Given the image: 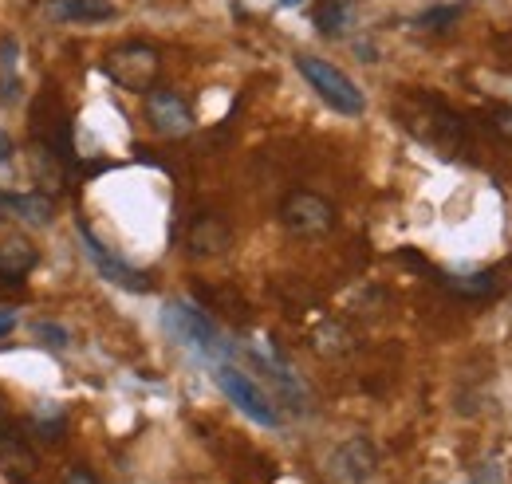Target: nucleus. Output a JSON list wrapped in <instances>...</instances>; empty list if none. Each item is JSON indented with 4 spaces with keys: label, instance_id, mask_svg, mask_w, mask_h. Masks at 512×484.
<instances>
[{
    "label": "nucleus",
    "instance_id": "nucleus-1",
    "mask_svg": "<svg viewBox=\"0 0 512 484\" xmlns=\"http://www.w3.org/2000/svg\"><path fill=\"white\" fill-rule=\"evenodd\" d=\"M162 323H166V331H170L190 355H197V359H205V363H213V366L225 363V355H229L225 335H221L217 323H213L205 311H197L193 303H186V300L166 303Z\"/></svg>",
    "mask_w": 512,
    "mask_h": 484
},
{
    "label": "nucleus",
    "instance_id": "nucleus-2",
    "mask_svg": "<svg viewBox=\"0 0 512 484\" xmlns=\"http://www.w3.org/2000/svg\"><path fill=\"white\" fill-rule=\"evenodd\" d=\"M296 67H300V75L312 83V91L320 95L331 111H339V115H347V119H355V115L367 111L363 91H359L335 63L320 60V56H296Z\"/></svg>",
    "mask_w": 512,
    "mask_h": 484
},
{
    "label": "nucleus",
    "instance_id": "nucleus-3",
    "mask_svg": "<svg viewBox=\"0 0 512 484\" xmlns=\"http://www.w3.org/2000/svg\"><path fill=\"white\" fill-rule=\"evenodd\" d=\"M213 374H217V386H221V394L249 418V422L264 425V429H280V410H276V402L256 386L253 374H245V370H237V366L229 363H217L213 366Z\"/></svg>",
    "mask_w": 512,
    "mask_h": 484
},
{
    "label": "nucleus",
    "instance_id": "nucleus-4",
    "mask_svg": "<svg viewBox=\"0 0 512 484\" xmlns=\"http://www.w3.org/2000/svg\"><path fill=\"white\" fill-rule=\"evenodd\" d=\"M162 71V56L150 48V44H123V48H111L107 60H103V75L111 83H119L123 91H154V79Z\"/></svg>",
    "mask_w": 512,
    "mask_h": 484
},
{
    "label": "nucleus",
    "instance_id": "nucleus-5",
    "mask_svg": "<svg viewBox=\"0 0 512 484\" xmlns=\"http://www.w3.org/2000/svg\"><path fill=\"white\" fill-rule=\"evenodd\" d=\"M280 225L296 237H323L335 229V209L312 189H292L280 205Z\"/></svg>",
    "mask_w": 512,
    "mask_h": 484
},
{
    "label": "nucleus",
    "instance_id": "nucleus-6",
    "mask_svg": "<svg viewBox=\"0 0 512 484\" xmlns=\"http://www.w3.org/2000/svg\"><path fill=\"white\" fill-rule=\"evenodd\" d=\"M79 241L87 248V260L95 264V272H99L107 284H115V288H123V292H150V276L138 272V268H130L127 260L115 256L107 244H99V237H95L87 225H79Z\"/></svg>",
    "mask_w": 512,
    "mask_h": 484
},
{
    "label": "nucleus",
    "instance_id": "nucleus-7",
    "mask_svg": "<svg viewBox=\"0 0 512 484\" xmlns=\"http://www.w3.org/2000/svg\"><path fill=\"white\" fill-rule=\"evenodd\" d=\"M32 138L40 146H48L52 154H60L64 162H71V119H67V111L48 91L32 107Z\"/></svg>",
    "mask_w": 512,
    "mask_h": 484
},
{
    "label": "nucleus",
    "instance_id": "nucleus-8",
    "mask_svg": "<svg viewBox=\"0 0 512 484\" xmlns=\"http://www.w3.org/2000/svg\"><path fill=\"white\" fill-rule=\"evenodd\" d=\"M379 469V453L367 437H351L331 453V473L343 484H367Z\"/></svg>",
    "mask_w": 512,
    "mask_h": 484
},
{
    "label": "nucleus",
    "instance_id": "nucleus-9",
    "mask_svg": "<svg viewBox=\"0 0 512 484\" xmlns=\"http://www.w3.org/2000/svg\"><path fill=\"white\" fill-rule=\"evenodd\" d=\"M146 115H150V126L166 138H186L193 130L190 107L174 91H146Z\"/></svg>",
    "mask_w": 512,
    "mask_h": 484
},
{
    "label": "nucleus",
    "instance_id": "nucleus-10",
    "mask_svg": "<svg viewBox=\"0 0 512 484\" xmlns=\"http://www.w3.org/2000/svg\"><path fill=\"white\" fill-rule=\"evenodd\" d=\"M0 213L20 217L24 225H52L56 221V201H52V193H8V189H0Z\"/></svg>",
    "mask_w": 512,
    "mask_h": 484
},
{
    "label": "nucleus",
    "instance_id": "nucleus-11",
    "mask_svg": "<svg viewBox=\"0 0 512 484\" xmlns=\"http://www.w3.org/2000/svg\"><path fill=\"white\" fill-rule=\"evenodd\" d=\"M186 244H190L193 256H221V252L233 244V229L225 225V217L205 213V217H197V221L190 225Z\"/></svg>",
    "mask_w": 512,
    "mask_h": 484
},
{
    "label": "nucleus",
    "instance_id": "nucleus-12",
    "mask_svg": "<svg viewBox=\"0 0 512 484\" xmlns=\"http://www.w3.org/2000/svg\"><path fill=\"white\" fill-rule=\"evenodd\" d=\"M48 12L67 24H103V20L119 16V8L111 0H52Z\"/></svg>",
    "mask_w": 512,
    "mask_h": 484
},
{
    "label": "nucleus",
    "instance_id": "nucleus-13",
    "mask_svg": "<svg viewBox=\"0 0 512 484\" xmlns=\"http://www.w3.org/2000/svg\"><path fill=\"white\" fill-rule=\"evenodd\" d=\"M36 264H40V252L24 241V237H8V241L0 244V280L20 284Z\"/></svg>",
    "mask_w": 512,
    "mask_h": 484
},
{
    "label": "nucleus",
    "instance_id": "nucleus-14",
    "mask_svg": "<svg viewBox=\"0 0 512 484\" xmlns=\"http://www.w3.org/2000/svg\"><path fill=\"white\" fill-rule=\"evenodd\" d=\"M16 60H20V44L12 36L0 40V103L12 107L20 99V75H16Z\"/></svg>",
    "mask_w": 512,
    "mask_h": 484
},
{
    "label": "nucleus",
    "instance_id": "nucleus-15",
    "mask_svg": "<svg viewBox=\"0 0 512 484\" xmlns=\"http://www.w3.org/2000/svg\"><path fill=\"white\" fill-rule=\"evenodd\" d=\"M355 20V0H323L316 8V28L323 36H343Z\"/></svg>",
    "mask_w": 512,
    "mask_h": 484
},
{
    "label": "nucleus",
    "instance_id": "nucleus-16",
    "mask_svg": "<svg viewBox=\"0 0 512 484\" xmlns=\"http://www.w3.org/2000/svg\"><path fill=\"white\" fill-rule=\"evenodd\" d=\"M64 166H67L64 158H60V154H52L48 146H40V142L32 146V174H36V182L44 185L48 193L64 185Z\"/></svg>",
    "mask_w": 512,
    "mask_h": 484
},
{
    "label": "nucleus",
    "instance_id": "nucleus-17",
    "mask_svg": "<svg viewBox=\"0 0 512 484\" xmlns=\"http://www.w3.org/2000/svg\"><path fill=\"white\" fill-rule=\"evenodd\" d=\"M446 288L453 296H465V300H485L497 292V272H477V276H449Z\"/></svg>",
    "mask_w": 512,
    "mask_h": 484
},
{
    "label": "nucleus",
    "instance_id": "nucleus-18",
    "mask_svg": "<svg viewBox=\"0 0 512 484\" xmlns=\"http://www.w3.org/2000/svg\"><path fill=\"white\" fill-rule=\"evenodd\" d=\"M36 429H40L44 437H60V433H64V410H60V406H40Z\"/></svg>",
    "mask_w": 512,
    "mask_h": 484
},
{
    "label": "nucleus",
    "instance_id": "nucleus-19",
    "mask_svg": "<svg viewBox=\"0 0 512 484\" xmlns=\"http://www.w3.org/2000/svg\"><path fill=\"white\" fill-rule=\"evenodd\" d=\"M457 16H461V8H453V4H449V8H430V12H422V16H418V24H422V28H438V32H446Z\"/></svg>",
    "mask_w": 512,
    "mask_h": 484
},
{
    "label": "nucleus",
    "instance_id": "nucleus-20",
    "mask_svg": "<svg viewBox=\"0 0 512 484\" xmlns=\"http://www.w3.org/2000/svg\"><path fill=\"white\" fill-rule=\"evenodd\" d=\"M36 339L40 343H48V347H67V331L60 327V323H36Z\"/></svg>",
    "mask_w": 512,
    "mask_h": 484
},
{
    "label": "nucleus",
    "instance_id": "nucleus-21",
    "mask_svg": "<svg viewBox=\"0 0 512 484\" xmlns=\"http://www.w3.org/2000/svg\"><path fill=\"white\" fill-rule=\"evenodd\" d=\"M473 484H505V477H501L497 465H481V469L473 473Z\"/></svg>",
    "mask_w": 512,
    "mask_h": 484
},
{
    "label": "nucleus",
    "instance_id": "nucleus-22",
    "mask_svg": "<svg viewBox=\"0 0 512 484\" xmlns=\"http://www.w3.org/2000/svg\"><path fill=\"white\" fill-rule=\"evenodd\" d=\"M64 484H95V477H91L87 469H71V473L64 477Z\"/></svg>",
    "mask_w": 512,
    "mask_h": 484
},
{
    "label": "nucleus",
    "instance_id": "nucleus-23",
    "mask_svg": "<svg viewBox=\"0 0 512 484\" xmlns=\"http://www.w3.org/2000/svg\"><path fill=\"white\" fill-rule=\"evenodd\" d=\"M12 331H16V315L12 311H0V339L12 335Z\"/></svg>",
    "mask_w": 512,
    "mask_h": 484
},
{
    "label": "nucleus",
    "instance_id": "nucleus-24",
    "mask_svg": "<svg viewBox=\"0 0 512 484\" xmlns=\"http://www.w3.org/2000/svg\"><path fill=\"white\" fill-rule=\"evenodd\" d=\"M8 158H12V138L0 130V162H8Z\"/></svg>",
    "mask_w": 512,
    "mask_h": 484
},
{
    "label": "nucleus",
    "instance_id": "nucleus-25",
    "mask_svg": "<svg viewBox=\"0 0 512 484\" xmlns=\"http://www.w3.org/2000/svg\"><path fill=\"white\" fill-rule=\"evenodd\" d=\"M8 429H12V418H8V410H4V406H0V437H4V433H8Z\"/></svg>",
    "mask_w": 512,
    "mask_h": 484
},
{
    "label": "nucleus",
    "instance_id": "nucleus-26",
    "mask_svg": "<svg viewBox=\"0 0 512 484\" xmlns=\"http://www.w3.org/2000/svg\"><path fill=\"white\" fill-rule=\"evenodd\" d=\"M497 122H505L501 130H505V134H512V115H509V111H501V115H497Z\"/></svg>",
    "mask_w": 512,
    "mask_h": 484
},
{
    "label": "nucleus",
    "instance_id": "nucleus-27",
    "mask_svg": "<svg viewBox=\"0 0 512 484\" xmlns=\"http://www.w3.org/2000/svg\"><path fill=\"white\" fill-rule=\"evenodd\" d=\"M280 4H284V8H296V4H304V0H280Z\"/></svg>",
    "mask_w": 512,
    "mask_h": 484
}]
</instances>
